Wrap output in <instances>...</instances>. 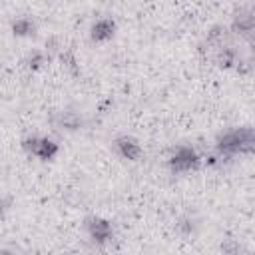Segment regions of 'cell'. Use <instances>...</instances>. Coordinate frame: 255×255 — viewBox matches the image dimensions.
Returning a JSON list of instances; mask_svg holds the SVG:
<instances>
[{
    "label": "cell",
    "mask_w": 255,
    "mask_h": 255,
    "mask_svg": "<svg viewBox=\"0 0 255 255\" xmlns=\"http://www.w3.org/2000/svg\"><path fill=\"white\" fill-rule=\"evenodd\" d=\"M179 229H181V233H185V235H191L193 233V229H195V225H193V221L187 217V219H181V223L177 225Z\"/></svg>",
    "instance_id": "7c38bea8"
},
{
    "label": "cell",
    "mask_w": 255,
    "mask_h": 255,
    "mask_svg": "<svg viewBox=\"0 0 255 255\" xmlns=\"http://www.w3.org/2000/svg\"><path fill=\"white\" fill-rule=\"evenodd\" d=\"M231 30L235 34H241V36H247L255 30V20L249 16V12L243 8L239 10L235 16H233V22H231Z\"/></svg>",
    "instance_id": "ba28073f"
},
{
    "label": "cell",
    "mask_w": 255,
    "mask_h": 255,
    "mask_svg": "<svg viewBox=\"0 0 255 255\" xmlns=\"http://www.w3.org/2000/svg\"><path fill=\"white\" fill-rule=\"evenodd\" d=\"M86 229H88L90 237H92L96 243H100V245L112 241V237H114V227H112V223L106 221V219H102V217H88V219H86Z\"/></svg>",
    "instance_id": "3957f363"
},
{
    "label": "cell",
    "mask_w": 255,
    "mask_h": 255,
    "mask_svg": "<svg viewBox=\"0 0 255 255\" xmlns=\"http://www.w3.org/2000/svg\"><path fill=\"white\" fill-rule=\"evenodd\" d=\"M247 44H249V50L255 54V30L251 34H247Z\"/></svg>",
    "instance_id": "4fadbf2b"
},
{
    "label": "cell",
    "mask_w": 255,
    "mask_h": 255,
    "mask_svg": "<svg viewBox=\"0 0 255 255\" xmlns=\"http://www.w3.org/2000/svg\"><path fill=\"white\" fill-rule=\"evenodd\" d=\"M22 147L30 153V155H36L40 157L42 161H48V159H54L56 153H58V143L50 137H40V135H30V137H24L22 139Z\"/></svg>",
    "instance_id": "6da1fadb"
},
{
    "label": "cell",
    "mask_w": 255,
    "mask_h": 255,
    "mask_svg": "<svg viewBox=\"0 0 255 255\" xmlns=\"http://www.w3.org/2000/svg\"><path fill=\"white\" fill-rule=\"evenodd\" d=\"M12 30L16 36H32L36 32V22L28 16H20L12 22Z\"/></svg>",
    "instance_id": "9c48e42d"
},
{
    "label": "cell",
    "mask_w": 255,
    "mask_h": 255,
    "mask_svg": "<svg viewBox=\"0 0 255 255\" xmlns=\"http://www.w3.org/2000/svg\"><path fill=\"white\" fill-rule=\"evenodd\" d=\"M199 165V155L189 145H177L173 155L169 157V169L171 173H185Z\"/></svg>",
    "instance_id": "7a4b0ae2"
},
{
    "label": "cell",
    "mask_w": 255,
    "mask_h": 255,
    "mask_svg": "<svg viewBox=\"0 0 255 255\" xmlns=\"http://www.w3.org/2000/svg\"><path fill=\"white\" fill-rule=\"evenodd\" d=\"M114 147H116V151H118L124 159H129V161H139L141 155H143L141 145H139L137 139H133L131 135H120V137H116Z\"/></svg>",
    "instance_id": "277c9868"
},
{
    "label": "cell",
    "mask_w": 255,
    "mask_h": 255,
    "mask_svg": "<svg viewBox=\"0 0 255 255\" xmlns=\"http://www.w3.org/2000/svg\"><path fill=\"white\" fill-rule=\"evenodd\" d=\"M245 10H247V12H249V16H251V18L255 20V2H253V4H249V6L245 8Z\"/></svg>",
    "instance_id": "5bb4252c"
},
{
    "label": "cell",
    "mask_w": 255,
    "mask_h": 255,
    "mask_svg": "<svg viewBox=\"0 0 255 255\" xmlns=\"http://www.w3.org/2000/svg\"><path fill=\"white\" fill-rule=\"evenodd\" d=\"M116 32V22L112 18H102L92 26V40L94 42H106L114 36Z\"/></svg>",
    "instance_id": "52a82bcc"
},
{
    "label": "cell",
    "mask_w": 255,
    "mask_h": 255,
    "mask_svg": "<svg viewBox=\"0 0 255 255\" xmlns=\"http://www.w3.org/2000/svg\"><path fill=\"white\" fill-rule=\"evenodd\" d=\"M60 58H62V62H64V64H66L70 70H74V72L78 74V68H76V60H74V56H72L70 52H62V54H60Z\"/></svg>",
    "instance_id": "8fae6325"
},
{
    "label": "cell",
    "mask_w": 255,
    "mask_h": 255,
    "mask_svg": "<svg viewBox=\"0 0 255 255\" xmlns=\"http://www.w3.org/2000/svg\"><path fill=\"white\" fill-rule=\"evenodd\" d=\"M209 60L215 64V66H219V68H223V70H235V66H237V62L241 60V56L237 54V50L233 48V46H221L219 50H215L211 56H209Z\"/></svg>",
    "instance_id": "5b68a950"
},
{
    "label": "cell",
    "mask_w": 255,
    "mask_h": 255,
    "mask_svg": "<svg viewBox=\"0 0 255 255\" xmlns=\"http://www.w3.org/2000/svg\"><path fill=\"white\" fill-rule=\"evenodd\" d=\"M54 124L62 129H68V131H74V129H80L84 126V118L78 114V112H72V110H64V112H58L54 116Z\"/></svg>",
    "instance_id": "8992f818"
},
{
    "label": "cell",
    "mask_w": 255,
    "mask_h": 255,
    "mask_svg": "<svg viewBox=\"0 0 255 255\" xmlns=\"http://www.w3.org/2000/svg\"><path fill=\"white\" fill-rule=\"evenodd\" d=\"M26 64H28V68H32V70H38L42 64H46V56H44L42 52H32V54L26 58Z\"/></svg>",
    "instance_id": "30bf717a"
}]
</instances>
